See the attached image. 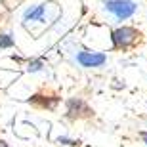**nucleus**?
Segmentation results:
<instances>
[{
    "instance_id": "nucleus-1",
    "label": "nucleus",
    "mask_w": 147,
    "mask_h": 147,
    "mask_svg": "<svg viewBox=\"0 0 147 147\" xmlns=\"http://www.w3.org/2000/svg\"><path fill=\"white\" fill-rule=\"evenodd\" d=\"M105 8H107L111 13H115L119 19H128V17H132L138 10L136 2H132V0H107V2H105Z\"/></svg>"
},
{
    "instance_id": "nucleus-2",
    "label": "nucleus",
    "mask_w": 147,
    "mask_h": 147,
    "mask_svg": "<svg viewBox=\"0 0 147 147\" xmlns=\"http://www.w3.org/2000/svg\"><path fill=\"white\" fill-rule=\"evenodd\" d=\"M138 36H140V33L132 27H120L117 31H113V34H111L115 48H128L130 44H134L138 40Z\"/></svg>"
},
{
    "instance_id": "nucleus-3",
    "label": "nucleus",
    "mask_w": 147,
    "mask_h": 147,
    "mask_svg": "<svg viewBox=\"0 0 147 147\" xmlns=\"http://www.w3.org/2000/svg\"><path fill=\"white\" fill-rule=\"evenodd\" d=\"M76 59L82 67H101L107 61V57L105 54H98V52H80Z\"/></svg>"
},
{
    "instance_id": "nucleus-4",
    "label": "nucleus",
    "mask_w": 147,
    "mask_h": 147,
    "mask_svg": "<svg viewBox=\"0 0 147 147\" xmlns=\"http://www.w3.org/2000/svg\"><path fill=\"white\" fill-rule=\"evenodd\" d=\"M44 13H46L44 6H34V8H29L23 17L25 21H44Z\"/></svg>"
},
{
    "instance_id": "nucleus-5",
    "label": "nucleus",
    "mask_w": 147,
    "mask_h": 147,
    "mask_svg": "<svg viewBox=\"0 0 147 147\" xmlns=\"http://www.w3.org/2000/svg\"><path fill=\"white\" fill-rule=\"evenodd\" d=\"M13 46V38L10 34H0V48H11Z\"/></svg>"
},
{
    "instance_id": "nucleus-6",
    "label": "nucleus",
    "mask_w": 147,
    "mask_h": 147,
    "mask_svg": "<svg viewBox=\"0 0 147 147\" xmlns=\"http://www.w3.org/2000/svg\"><path fill=\"white\" fill-rule=\"evenodd\" d=\"M42 69V61H33V63H29V71L34 73V71H40Z\"/></svg>"
},
{
    "instance_id": "nucleus-7",
    "label": "nucleus",
    "mask_w": 147,
    "mask_h": 147,
    "mask_svg": "<svg viewBox=\"0 0 147 147\" xmlns=\"http://www.w3.org/2000/svg\"><path fill=\"white\" fill-rule=\"evenodd\" d=\"M0 147H8V145H6V143H4V142H0Z\"/></svg>"
},
{
    "instance_id": "nucleus-8",
    "label": "nucleus",
    "mask_w": 147,
    "mask_h": 147,
    "mask_svg": "<svg viewBox=\"0 0 147 147\" xmlns=\"http://www.w3.org/2000/svg\"><path fill=\"white\" fill-rule=\"evenodd\" d=\"M143 140H145V143H147V134H143Z\"/></svg>"
}]
</instances>
